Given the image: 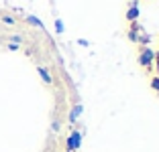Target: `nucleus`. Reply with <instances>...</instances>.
Masks as SVG:
<instances>
[{
    "instance_id": "4",
    "label": "nucleus",
    "mask_w": 159,
    "mask_h": 152,
    "mask_svg": "<svg viewBox=\"0 0 159 152\" xmlns=\"http://www.w3.org/2000/svg\"><path fill=\"white\" fill-rule=\"evenodd\" d=\"M82 112H84V106H82V103H75V106L71 108V112H70V122H71V124L82 116Z\"/></svg>"
},
{
    "instance_id": "2",
    "label": "nucleus",
    "mask_w": 159,
    "mask_h": 152,
    "mask_svg": "<svg viewBox=\"0 0 159 152\" xmlns=\"http://www.w3.org/2000/svg\"><path fill=\"white\" fill-rule=\"evenodd\" d=\"M80 146H82V132H80V130H74V132L67 136L66 152H75V150H80Z\"/></svg>"
},
{
    "instance_id": "17",
    "label": "nucleus",
    "mask_w": 159,
    "mask_h": 152,
    "mask_svg": "<svg viewBox=\"0 0 159 152\" xmlns=\"http://www.w3.org/2000/svg\"><path fill=\"white\" fill-rule=\"evenodd\" d=\"M157 95H159V93H157Z\"/></svg>"
},
{
    "instance_id": "16",
    "label": "nucleus",
    "mask_w": 159,
    "mask_h": 152,
    "mask_svg": "<svg viewBox=\"0 0 159 152\" xmlns=\"http://www.w3.org/2000/svg\"><path fill=\"white\" fill-rule=\"evenodd\" d=\"M8 49H10V51H19V45H14V43H10V45H8Z\"/></svg>"
},
{
    "instance_id": "9",
    "label": "nucleus",
    "mask_w": 159,
    "mask_h": 152,
    "mask_svg": "<svg viewBox=\"0 0 159 152\" xmlns=\"http://www.w3.org/2000/svg\"><path fill=\"white\" fill-rule=\"evenodd\" d=\"M151 89L159 93V77H157V75H153V77H151Z\"/></svg>"
},
{
    "instance_id": "15",
    "label": "nucleus",
    "mask_w": 159,
    "mask_h": 152,
    "mask_svg": "<svg viewBox=\"0 0 159 152\" xmlns=\"http://www.w3.org/2000/svg\"><path fill=\"white\" fill-rule=\"evenodd\" d=\"M78 43H80V45H82V47H88V45H90V43H88V41H86V39H80V41H78Z\"/></svg>"
},
{
    "instance_id": "12",
    "label": "nucleus",
    "mask_w": 159,
    "mask_h": 152,
    "mask_svg": "<svg viewBox=\"0 0 159 152\" xmlns=\"http://www.w3.org/2000/svg\"><path fill=\"white\" fill-rule=\"evenodd\" d=\"M153 63H155V69H157V77H159V53H157V51H155V61H153Z\"/></svg>"
},
{
    "instance_id": "14",
    "label": "nucleus",
    "mask_w": 159,
    "mask_h": 152,
    "mask_svg": "<svg viewBox=\"0 0 159 152\" xmlns=\"http://www.w3.org/2000/svg\"><path fill=\"white\" fill-rule=\"evenodd\" d=\"M59 128H61V126H59V122H53V124H51V130H53V132H59Z\"/></svg>"
},
{
    "instance_id": "1",
    "label": "nucleus",
    "mask_w": 159,
    "mask_h": 152,
    "mask_svg": "<svg viewBox=\"0 0 159 152\" xmlns=\"http://www.w3.org/2000/svg\"><path fill=\"white\" fill-rule=\"evenodd\" d=\"M137 61H139L141 67L147 69V73H151L153 71V61H155V51L151 47H141L139 55H137Z\"/></svg>"
},
{
    "instance_id": "10",
    "label": "nucleus",
    "mask_w": 159,
    "mask_h": 152,
    "mask_svg": "<svg viewBox=\"0 0 159 152\" xmlns=\"http://www.w3.org/2000/svg\"><path fill=\"white\" fill-rule=\"evenodd\" d=\"M0 20H2V23H6V24H14V23H16L12 16H8V14H2V16H0Z\"/></svg>"
},
{
    "instance_id": "11",
    "label": "nucleus",
    "mask_w": 159,
    "mask_h": 152,
    "mask_svg": "<svg viewBox=\"0 0 159 152\" xmlns=\"http://www.w3.org/2000/svg\"><path fill=\"white\" fill-rule=\"evenodd\" d=\"M129 31H137V32H141V24H139V20H135V23H131V27H129Z\"/></svg>"
},
{
    "instance_id": "5",
    "label": "nucleus",
    "mask_w": 159,
    "mask_h": 152,
    "mask_svg": "<svg viewBox=\"0 0 159 152\" xmlns=\"http://www.w3.org/2000/svg\"><path fill=\"white\" fill-rule=\"evenodd\" d=\"M37 73L41 75V79L47 83V85H51V83H53V77H51V73L47 71V67H37Z\"/></svg>"
},
{
    "instance_id": "6",
    "label": "nucleus",
    "mask_w": 159,
    "mask_h": 152,
    "mask_svg": "<svg viewBox=\"0 0 159 152\" xmlns=\"http://www.w3.org/2000/svg\"><path fill=\"white\" fill-rule=\"evenodd\" d=\"M126 37H129V41H131V43H137V45H139L141 32H137V31H129V32H126Z\"/></svg>"
},
{
    "instance_id": "8",
    "label": "nucleus",
    "mask_w": 159,
    "mask_h": 152,
    "mask_svg": "<svg viewBox=\"0 0 159 152\" xmlns=\"http://www.w3.org/2000/svg\"><path fill=\"white\" fill-rule=\"evenodd\" d=\"M63 31H66V27H63V20H61V19H55V32H57V35H61Z\"/></svg>"
},
{
    "instance_id": "7",
    "label": "nucleus",
    "mask_w": 159,
    "mask_h": 152,
    "mask_svg": "<svg viewBox=\"0 0 159 152\" xmlns=\"http://www.w3.org/2000/svg\"><path fill=\"white\" fill-rule=\"evenodd\" d=\"M27 23L33 24V27H37V28H43V23L37 19V16H27Z\"/></svg>"
},
{
    "instance_id": "3",
    "label": "nucleus",
    "mask_w": 159,
    "mask_h": 152,
    "mask_svg": "<svg viewBox=\"0 0 159 152\" xmlns=\"http://www.w3.org/2000/svg\"><path fill=\"white\" fill-rule=\"evenodd\" d=\"M139 16H141L139 6H129V10H126V20H129V23H135V20H139Z\"/></svg>"
},
{
    "instance_id": "13",
    "label": "nucleus",
    "mask_w": 159,
    "mask_h": 152,
    "mask_svg": "<svg viewBox=\"0 0 159 152\" xmlns=\"http://www.w3.org/2000/svg\"><path fill=\"white\" fill-rule=\"evenodd\" d=\"M10 41H12L14 45H19V43H23V39H20L19 35H14V37H10Z\"/></svg>"
}]
</instances>
